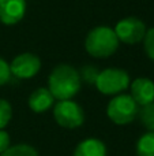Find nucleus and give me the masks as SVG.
I'll list each match as a JSON object with an SVG mask.
<instances>
[{
    "instance_id": "obj_11",
    "label": "nucleus",
    "mask_w": 154,
    "mask_h": 156,
    "mask_svg": "<svg viewBox=\"0 0 154 156\" xmlns=\"http://www.w3.org/2000/svg\"><path fill=\"white\" fill-rule=\"evenodd\" d=\"M72 156H106V147L98 138H86L78 144Z\"/></svg>"
},
{
    "instance_id": "obj_17",
    "label": "nucleus",
    "mask_w": 154,
    "mask_h": 156,
    "mask_svg": "<svg viewBox=\"0 0 154 156\" xmlns=\"http://www.w3.org/2000/svg\"><path fill=\"white\" fill-rule=\"evenodd\" d=\"M98 73H100V71H98L94 66H85V67L82 69V71H81L79 76L83 78L86 82L93 83V85H94L95 80H97V77H98Z\"/></svg>"
},
{
    "instance_id": "obj_9",
    "label": "nucleus",
    "mask_w": 154,
    "mask_h": 156,
    "mask_svg": "<svg viewBox=\"0 0 154 156\" xmlns=\"http://www.w3.org/2000/svg\"><path fill=\"white\" fill-rule=\"evenodd\" d=\"M131 97L136 101V104L143 107L154 101V82L150 78L139 77L130 83Z\"/></svg>"
},
{
    "instance_id": "obj_7",
    "label": "nucleus",
    "mask_w": 154,
    "mask_h": 156,
    "mask_svg": "<svg viewBox=\"0 0 154 156\" xmlns=\"http://www.w3.org/2000/svg\"><path fill=\"white\" fill-rule=\"evenodd\" d=\"M11 74L19 80H29L34 77L41 69V60L37 55L25 52L12 59L10 63Z\"/></svg>"
},
{
    "instance_id": "obj_1",
    "label": "nucleus",
    "mask_w": 154,
    "mask_h": 156,
    "mask_svg": "<svg viewBox=\"0 0 154 156\" xmlns=\"http://www.w3.org/2000/svg\"><path fill=\"white\" fill-rule=\"evenodd\" d=\"M48 89L55 99L71 100L81 89V76L70 65H59L48 78Z\"/></svg>"
},
{
    "instance_id": "obj_6",
    "label": "nucleus",
    "mask_w": 154,
    "mask_h": 156,
    "mask_svg": "<svg viewBox=\"0 0 154 156\" xmlns=\"http://www.w3.org/2000/svg\"><path fill=\"white\" fill-rule=\"evenodd\" d=\"M113 30L119 41L124 44H136L143 40L146 34V26L143 21L136 16H128L119 21Z\"/></svg>"
},
{
    "instance_id": "obj_10",
    "label": "nucleus",
    "mask_w": 154,
    "mask_h": 156,
    "mask_svg": "<svg viewBox=\"0 0 154 156\" xmlns=\"http://www.w3.org/2000/svg\"><path fill=\"white\" fill-rule=\"evenodd\" d=\"M55 97L49 92L48 88H38L30 94L29 97V107L33 112H45L53 105Z\"/></svg>"
},
{
    "instance_id": "obj_5",
    "label": "nucleus",
    "mask_w": 154,
    "mask_h": 156,
    "mask_svg": "<svg viewBox=\"0 0 154 156\" xmlns=\"http://www.w3.org/2000/svg\"><path fill=\"white\" fill-rule=\"evenodd\" d=\"M53 116L57 125L67 129H76L85 122V112L72 100H59L53 107Z\"/></svg>"
},
{
    "instance_id": "obj_3",
    "label": "nucleus",
    "mask_w": 154,
    "mask_h": 156,
    "mask_svg": "<svg viewBox=\"0 0 154 156\" xmlns=\"http://www.w3.org/2000/svg\"><path fill=\"white\" fill-rule=\"evenodd\" d=\"M139 114V105L131 94H117L108 103L106 115L116 125H128Z\"/></svg>"
},
{
    "instance_id": "obj_12",
    "label": "nucleus",
    "mask_w": 154,
    "mask_h": 156,
    "mask_svg": "<svg viewBox=\"0 0 154 156\" xmlns=\"http://www.w3.org/2000/svg\"><path fill=\"white\" fill-rule=\"evenodd\" d=\"M136 155L154 156V132H147L136 141Z\"/></svg>"
},
{
    "instance_id": "obj_4",
    "label": "nucleus",
    "mask_w": 154,
    "mask_h": 156,
    "mask_svg": "<svg viewBox=\"0 0 154 156\" xmlns=\"http://www.w3.org/2000/svg\"><path fill=\"white\" fill-rule=\"evenodd\" d=\"M131 81L127 71L122 69H105L100 71L95 80V88L102 94H117L130 86Z\"/></svg>"
},
{
    "instance_id": "obj_8",
    "label": "nucleus",
    "mask_w": 154,
    "mask_h": 156,
    "mask_svg": "<svg viewBox=\"0 0 154 156\" xmlns=\"http://www.w3.org/2000/svg\"><path fill=\"white\" fill-rule=\"evenodd\" d=\"M26 12V0H0V22L12 26L21 22Z\"/></svg>"
},
{
    "instance_id": "obj_2",
    "label": "nucleus",
    "mask_w": 154,
    "mask_h": 156,
    "mask_svg": "<svg viewBox=\"0 0 154 156\" xmlns=\"http://www.w3.org/2000/svg\"><path fill=\"white\" fill-rule=\"evenodd\" d=\"M119 38L112 27L97 26L90 30L85 40V49L89 55L98 59L109 58L119 48Z\"/></svg>"
},
{
    "instance_id": "obj_16",
    "label": "nucleus",
    "mask_w": 154,
    "mask_h": 156,
    "mask_svg": "<svg viewBox=\"0 0 154 156\" xmlns=\"http://www.w3.org/2000/svg\"><path fill=\"white\" fill-rule=\"evenodd\" d=\"M143 40H145V51H146L147 56L152 60H154V27L146 30Z\"/></svg>"
},
{
    "instance_id": "obj_19",
    "label": "nucleus",
    "mask_w": 154,
    "mask_h": 156,
    "mask_svg": "<svg viewBox=\"0 0 154 156\" xmlns=\"http://www.w3.org/2000/svg\"><path fill=\"white\" fill-rule=\"evenodd\" d=\"M10 143H11L10 134L2 129L0 130V154H3L4 151H7L10 148Z\"/></svg>"
},
{
    "instance_id": "obj_13",
    "label": "nucleus",
    "mask_w": 154,
    "mask_h": 156,
    "mask_svg": "<svg viewBox=\"0 0 154 156\" xmlns=\"http://www.w3.org/2000/svg\"><path fill=\"white\" fill-rule=\"evenodd\" d=\"M2 156H38V152L29 144H16L3 152Z\"/></svg>"
},
{
    "instance_id": "obj_18",
    "label": "nucleus",
    "mask_w": 154,
    "mask_h": 156,
    "mask_svg": "<svg viewBox=\"0 0 154 156\" xmlns=\"http://www.w3.org/2000/svg\"><path fill=\"white\" fill-rule=\"evenodd\" d=\"M11 78H12V74H11L10 65L3 58H0V86L8 83Z\"/></svg>"
},
{
    "instance_id": "obj_15",
    "label": "nucleus",
    "mask_w": 154,
    "mask_h": 156,
    "mask_svg": "<svg viewBox=\"0 0 154 156\" xmlns=\"http://www.w3.org/2000/svg\"><path fill=\"white\" fill-rule=\"evenodd\" d=\"M12 116V107L11 104L4 99H0V130L4 129L11 121Z\"/></svg>"
},
{
    "instance_id": "obj_14",
    "label": "nucleus",
    "mask_w": 154,
    "mask_h": 156,
    "mask_svg": "<svg viewBox=\"0 0 154 156\" xmlns=\"http://www.w3.org/2000/svg\"><path fill=\"white\" fill-rule=\"evenodd\" d=\"M139 118L149 132H154V101L143 105L142 110H139Z\"/></svg>"
}]
</instances>
